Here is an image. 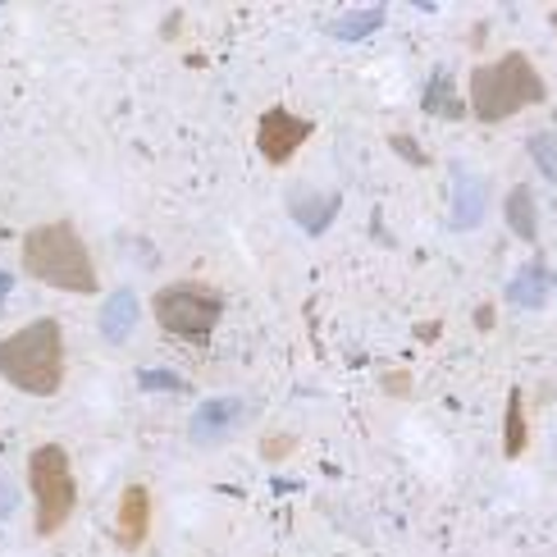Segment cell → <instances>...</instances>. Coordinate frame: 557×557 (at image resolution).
<instances>
[{
    "mask_svg": "<svg viewBox=\"0 0 557 557\" xmlns=\"http://www.w3.org/2000/svg\"><path fill=\"white\" fill-rule=\"evenodd\" d=\"M151 315L170 338L206 343L220 330L224 293L211 288V284H201V278H174V284L151 293Z\"/></svg>",
    "mask_w": 557,
    "mask_h": 557,
    "instance_id": "obj_4",
    "label": "cell"
},
{
    "mask_svg": "<svg viewBox=\"0 0 557 557\" xmlns=\"http://www.w3.org/2000/svg\"><path fill=\"white\" fill-rule=\"evenodd\" d=\"M380 23H384L380 10H366V14H347V18H338V23H334V33H338L343 41H357L361 33H375Z\"/></svg>",
    "mask_w": 557,
    "mask_h": 557,
    "instance_id": "obj_16",
    "label": "cell"
},
{
    "mask_svg": "<svg viewBox=\"0 0 557 557\" xmlns=\"http://www.w3.org/2000/svg\"><path fill=\"white\" fill-rule=\"evenodd\" d=\"M247 403L243 398H211V403H201L193 411V421H188V434H193V444H228L243 425H247Z\"/></svg>",
    "mask_w": 557,
    "mask_h": 557,
    "instance_id": "obj_7",
    "label": "cell"
},
{
    "mask_svg": "<svg viewBox=\"0 0 557 557\" xmlns=\"http://www.w3.org/2000/svg\"><path fill=\"white\" fill-rule=\"evenodd\" d=\"M18 512V484H14V475L0 467V521L5 517H14Z\"/></svg>",
    "mask_w": 557,
    "mask_h": 557,
    "instance_id": "obj_18",
    "label": "cell"
},
{
    "mask_svg": "<svg viewBox=\"0 0 557 557\" xmlns=\"http://www.w3.org/2000/svg\"><path fill=\"white\" fill-rule=\"evenodd\" d=\"M147 535H151V494L147 484H128L120 494V512H114V544L133 553L147 544Z\"/></svg>",
    "mask_w": 557,
    "mask_h": 557,
    "instance_id": "obj_8",
    "label": "cell"
},
{
    "mask_svg": "<svg viewBox=\"0 0 557 557\" xmlns=\"http://www.w3.org/2000/svg\"><path fill=\"white\" fill-rule=\"evenodd\" d=\"M553 33H557V10H553Z\"/></svg>",
    "mask_w": 557,
    "mask_h": 557,
    "instance_id": "obj_24",
    "label": "cell"
},
{
    "mask_svg": "<svg viewBox=\"0 0 557 557\" xmlns=\"http://www.w3.org/2000/svg\"><path fill=\"white\" fill-rule=\"evenodd\" d=\"M425 110H434V114H444V120H461L467 114V106H461L457 97H453V78L438 69L434 74V83L425 87Z\"/></svg>",
    "mask_w": 557,
    "mask_h": 557,
    "instance_id": "obj_13",
    "label": "cell"
},
{
    "mask_svg": "<svg viewBox=\"0 0 557 557\" xmlns=\"http://www.w3.org/2000/svg\"><path fill=\"white\" fill-rule=\"evenodd\" d=\"M438 330H444V324H438V320H430V324H421V330H416V338H425V343H434V338H438Z\"/></svg>",
    "mask_w": 557,
    "mask_h": 557,
    "instance_id": "obj_21",
    "label": "cell"
},
{
    "mask_svg": "<svg viewBox=\"0 0 557 557\" xmlns=\"http://www.w3.org/2000/svg\"><path fill=\"white\" fill-rule=\"evenodd\" d=\"M64 324L55 315L28 320L23 330L0 338V375L10 388L33 393V398H51L64 384Z\"/></svg>",
    "mask_w": 557,
    "mask_h": 557,
    "instance_id": "obj_2",
    "label": "cell"
},
{
    "mask_svg": "<svg viewBox=\"0 0 557 557\" xmlns=\"http://www.w3.org/2000/svg\"><path fill=\"white\" fill-rule=\"evenodd\" d=\"M143 388H183V380H174V375H143Z\"/></svg>",
    "mask_w": 557,
    "mask_h": 557,
    "instance_id": "obj_20",
    "label": "cell"
},
{
    "mask_svg": "<svg viewBox=\"0 0 557 557\" xmlns=\"http://www.w3.org/2000/svg\"><path fill=\"white\" fill-rule=\"evenodd\" d=\"M507 224H512V234L521 243H535L540 238V211H535V193L517 183L512 193H507Z\"/></svg>",
    "mask_w": 557,
    "mask_h": 557,
    "instance_id": "obj_9",
    "label": "cell"
},
{
    "mask_svg": "<svg viewBox=\"0 0 557 557\" xmlns=\"http://www.w3.org/2000/svg\"><path fill=\"white\" fill-rule=\"evenodd\" d=\"M544 97H548V87L540 78V69L530 64V55L507 51L494 64H475L467 110L480 124H503V120H512V114L540 106Z\"/></svg>",
    "mask_w": 557,
    "mask_h": 557,
    "instance_id": "obj_3",
    "label": "cell"
},
{
    "mask_svg": "<svg viewBox=\"0 0 557 557\" xmlns=\"http://www.w3.org/2000/svg\"><path fill=\"white\" fill-rule=\"evenodd\" d=\"M293 448H297L293 434H265L261 457H265V461H284V457H293Z\"/></svg>",
    "mask_w": 557,
    "mask_h": 557,
    "instance_id": "obj_17",
    "label": "cell"
},
{
    "mask_svg": "<svg viewBox=\"0 0 557 557\" xmlns=\"http://www.w3.org/2000/svg\"><path fill=\"white\" fill-rule=\"evenodd\" d=\"M484 220V183L461 174L457 178V206H453V224L457 228H475Z\"/></svg>",
    "mask_w": 557,
    "mask_h": 557,
    "instance_id": "obj_12",
    "label": "cell"
},
{
    "mask_svg": "<svg viewBox=\"0 0 557 557\" xmlns=\"http://www.w3.org/2000/svg\"><path fill=\"white\" fill-rule=\"evenodd\" d=\"M28 490L37 503V535L51 540L74 521L78 512V480H74V461L60 444H41L28 453Z\"/></svg>",
    "mask_w": 557,
    "mask_h": 557,
    "instance_id": "obj_5",
    "label": "cell"
},
{
    "mask_svg": "<svg viewBox=\"0 0 557 557\" xmlns=\"http://www.w3.org/2000/svg\"><path fill=\"white\" fill-rule=\"evenodd\" d=\"M384 393H393V398H407V393H411L407 370H393V375H384Z\"/></svg>",
    "mask_w": 557,
    "mask_h": 557,
    "instance_id": "obj_19",
    "label": "cell"
},
{
    "mask_svg": "<svg viewBox=\"0 0 557 557\" xmlns=\"http://www.w3.org/2000/svg\"><path fill=\"white\" fill-rule=\"evenodd\" d=\"M530 156H535V165L548 174V183H557V133H535L530 137Z\"/></svg>",
    "mask_w": 557,
    "mask_h": 557,
    "instance_id": "obj_15",
    "label": "cell"
},
{
    "mask_svg": "<svg viewBox=\"0 0 557 557\" xmlns=\"http://www.w3.org/2000/svg\"><path fill=\"white\" fill-rule=\"evenodd\" d=\"M5 293H10V274L0 270V311H5Z\"/></svg>",
    "mask_w": 557,
    "mask_h": 557,
    "instance_id": "obj_23",
    "label": "cell"
},
{
    "mask_svg": "<svg viewBox=\"0 0 557 557\" xmlns=\"http://www.w3.org/2000/svg\"><path fill=\"white\" fill-rule=\"evenodd\" d=\"M311 133H315V120H301V114H293L284 106H270L261 114V124H257V151H261L265 165L284 170L288 160L307 147Z\"/></svg>",
    "mask_w": 557,
    "mask_h": 557,
    "instance_id": "obj_6",
    "label": "cell"
},
{
    "mask_svg": "<svg viewBox=\"0 0 557 557\" xmlns=\"http://www.w3.org/2000/svg\"><path fill=\"white\" fill-rule=\"evenodd\" d=\"M530 444V425H525V398L512 388L507 393V416H503V457H521Z\"/></svg>",
    "mask_w": 557,
    "mask_h": 557,
    "instance_id": "obj_11",
    "label": "cell"
},
{
    "mask_svg": "<svg viewBox=\"0 0 557 557\" xmlns=\"http://www.w3.org/2000/svg\"><path fill=\"white\" fill-rule=\"evenodd\" d=\"M133 324H137V297L124 288V293H114L106 307H101V334H106L110 343H124Z\"/></svg>",
    "mask_w": 557,
    "mask_h": 557,
    "instance_id": "obj_10",
    "label": "cell"
},
{
    "mask_svg": "<svg viewBox=\"0 0 557 557\" xmlns=\"http://www.w3.org/2000/svg\"><path fill=\"white\" fill-rule=\"evenodd\" d=\"M475 324H480V330H490V324H494V307H480L475 311Z\"/></svg>",
    "mask_w": 557,
    "mask_h": 557,
    "instance_id": "obj_22",
    "label": "cell"
},
{
    "mask_svg": "<svg viewBox=\"0 0 557 557\" xmlns=\"http://www.w3.org/2000/svg\"><path fill=\"white\" fill-rule=\"evenodd\" d=\"M18 261H23V274L46 288L74 293V297H97V265H91V251L69 220H46V224L28 228L23 247H18Z\"/></svg>",
    "mask_w": 557,
    "mask_h": 557,
    "instance_id": "obj_1",
    "label": "cell"
},
{
    "mask_svg": "<svg viewBox=\"0 0 557 557\" xmlns=\"http://www.w3.org/2000/svg\"><path fill=\"white\" fill-rule=\"evenodd\" d=\"M544 297H548V274L540 265H525L512 278V301H521V307H544Z\"/></svg>",
    "mask_w": 557,
    "mask_h": 557,
    "instance_id": "obj_14",
    "label": "cell"
}]
</instances>
